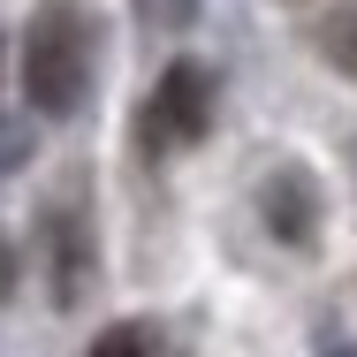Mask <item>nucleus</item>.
<instances>
[{
  "instance_id": "f257e3e1",
  "label": "nucleus",
  "mask_w": 357,
  "mask_h": 357,
  "mask_svg": "<svg viewBox=\"0 0 357 357\" xmlns=\"http://www.w3.org/2000/svg\"><path fill=\"white\" fill-rule=\"evenodd\" d=\"M91 76V23L76 0H46L23 31V91L38 114H69Z\"/></svg>"
},
{
  "instance_id": "f03ea898",
  "label": "nucleus",
  "mask_w": 357,
  "mask_h": 357,
  "mask_svg": "<svg viewBox=\"0 0 357 357\" xmlns=\"http://www.w3.org/2000/svg\"><path fill=\"white\" fill-rule=\"evenodd\" d=\"M213 122V76L198 61H175L160 76L152 107H144V130H152V152H175V144H198Z\"/></svg>"
},
{
  "instance_id": "7ed1b4c3",
  "label": "nucleus",
  "mask_w": 357,
  "mask_h": 357,
  "mask_svg": "<svg viewBox=\"0 0 357 357\" xmlns=\"http://www.w3.org/2000/svg\"><path fill=\"white\" fill-rule=\"evenodd\" d=\"M266 220L282 228L289 243H312V228H319V206H312V190H304L296 175H282V183L266 190Z\"/></svg>"
},
{
  "instance_id": "20e7f679",
  "label": "nucleus",
  "mask_w": 357,
  "mask_h": 357,
  "mask_svg": "<svg viewBox=\"0 0 357 357\" xmlns=\"http://www.w3.org/2000/svg\"><path fill=\"white\" fill-rule=\"evenodd\" d=\"M319 46H327V61L342 76H357V8H335V15L319 23Z\"/></svg>"
},
{
  "instance_id": "39448f33",
  "label": "nucleus",
  "mask_w": 357,
  "mask_h": 357,
  "mask_svg": "<svg viewBox=\"0 0 357 357\" xmlns=\"http://www.w3.org/2000/svg\"><path fill=\"white\" fill-rule=\"evenodd\" d=\"M91 357H152V335H144V327H107V335L91 342Z\"/></svg>"
},
{
  "instance_id": "423d86ee",
  "label": "nucleus",
  "mask_w": 357,
  "mask_h": 357,
  "mask_svg": "<svg viewBox=\"0 0 357 357\" xmlns=\"http://www.w3.org/2000/svg\"><path fill=\"white\" fill-rule=\"evenodd\" d=\"M15 274H23V259H15V243H8V236H0V304H8V296H15Z\"/></svg>"
}]
</instances>
